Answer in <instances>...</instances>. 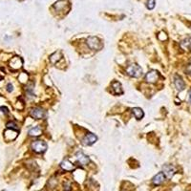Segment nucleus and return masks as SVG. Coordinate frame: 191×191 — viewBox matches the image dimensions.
<instances>
[{"instance_id":"nucleus-1","label":"nucleus","mask_w":191,"mask_h":191,"mask_svg":"<svg viewBox=\"0 0 191 191\" xmlns=\"http://www.w3.org/2000/svg\"><path fill=\"white\" fill-rule=\"evenodd\" d=\"M126 73L128 76H132V77H140L142 75V69L141 66H139V65L132 64L127 67Z\"/></svg>"},{"instance_id":"nucleus-2","label":"nucleus","mask_w":191,"mask_h":191,"mask_svg":"<svg viewBox=\"0 0 191 191\" xmlns=\"http://www.w3.org/2000/svg\"><path fill=\"white\" fill-rule=\"evenodd\" d=\"M87 44L92 50H95V51H99L102 48V43H101V41L96 37H89L87 39Z\"/></svg>"},{"instance_id":"nucleus-3","label":"nucleus","mask_w":191,"mask_h":191,"mask_svg":"<svg viewBox=\"0 0 191 191\" xmlns=\"http://www.w3.org/2000/svg\"><path fill=\"white\" fill-rule=\"evenodd\" d=\"M32 149L35 153H44L47 149V144L42 141H35L32 143Z\"/></svg>"},{"instance_id":"nucleus-4","label":"nucleus","mask_w":191,"mask_h":191,"mask_svg":"<svg viewBox=\"0 0 191 191\" xmlns=\"http://www.w3.org/2000/svg\"><path fill=\"white\" fill-rule=\"evenodd\" d=\"M30 116L35 119H41L46 116V113L40 107H34V108L30 111Z\"/></svg>"},{"instance_id":"nucleus-5","label":"nucleus","mask_w":191,"mask_h":191,"mask_svg":"<svg viewBox=\"0 0 191 191\" xmlns=\"http://www.w3.org/2000/svg\"><path fill=\"white\" fill-rule=\"evenodd\" d=\"M159 77H160V75L158 73V71L151 70V71H149L148 73L146 74L145 80L148 83H155V82H157V80L159 79Z\"/></svg>"},{"instance_id":"nucleus-6","label":"nucleus","mask_w":191,"mask_h":191,"mask_svg":"<svg viewBox=\"0 0 191 191\" xmlns=\"http://www.w3.org/2000/svg\"><path fill=\"white\" fill-rule=\"evenodd\" d=\"M163 173L164 174L165 178L171 179L176 173V168L172 164H165L163 167Z\"/></svg>"},{"instance_id":"nucleus-7","label":"nucleus","mask_w":191,"mask_h":191,"mask_svg":"<svg viewBox=\"0 0 191 191\" xmlns=\"http://www.w3.org/2000/svg\"><path fill=\"white\" fill-rule=\"evenodd\" d=\"M98 140V137L96 136L95 134H92V133H89L87 134L84 138H83L82 140V143L84 145H92L93 143H95L96 141H97Z\"/></svg>"},{"instance_id":"nucleus-8","label":"nucleus","mask_w":191,"mask_h":191,"mask_svg":"<svg viewBox=\"0 0 191 191\" xmlns=\"http://www.w3.org/2000/svg\"><path fill=\"white\" fill-rule=\"evenodd\" d=\"M174 85L178 91H183L186 88V83H184L183 79L179 75L174 76Z\"/></svg>"},{"instance_id":"nucleus-9","label":"nucleus","mask_w":191,"mask_h":191,"mask_svg":"<svg viewBox=\"0 0 191 191\" xmlns=\"http://www.w3.org/2000/svg\"><path fill=\"white\" fill-rule=\"evenodd\" d=\"M76 157L77 162H79L82 165H86V164H88L89 163H90V159H89V157H87L84 153H82L80 151L76 153Z\"/></svg>"},{"instance_id":"nucleus-10","label":"nucleus","mask_w":191,"mask_h":191,"mask_svg":"<svg viewBox=\"0 0 191 191\" xmlns=\"http://www.w3.org/2000/svg\"><path fill=\"white\" fill-rule=\"evenodd\" d=\"M165 181V176L163 172L158 173L157 175H155L152 179V183L154 186H160L163 182Z\"/></svg>"},{"instance_id":"nucleus-11","label":"nucleus","mask_w":191,"mask_h":191,"mask_svg":"<svg viewBox=\"0 0 191 191\" xmlns=\"http://www.w3.org/2000/svg\"><path fill=\"white\" fill-rule=\"evenodd\" d=\"M22 66V59L18 57H15L11 59L10 61V67L14 70H17L19 69Z\"/></svg>"},{"instance_id":"nucleus-12","label":"nucleus","mask_w":191,"mask_h":191,"mask_svg":"<svg viewBox=\"0 0 191 191\" xmlns=\"http://www.w3.org/2000/svg\"><path fill=\"white\" fill-rule=\"evenodd\" d=\"M60 167L65 171H72L75 169V165L72 163L69 160H64L60 163Z\"/></svg>"},{"instance_id":"nucleus-13","label":"nucleus","mask_w":191,"mask_h":191,"mask_svg":"<svg viewBox=\"0 0 191 191\" xmlns=\"http://www.w3.org/2000/svg\"><path fill=\"white\" fill-rule=\"evenodd\" d=\"M67 3H68L67 0H59V1H57V2H56L55 4H53V8H55L56 11H61L63 8L66 7Z\"/></svg>"},{"instance_id":"nucleus-14","label":"nucleus","mask_w":191,"mask_h":191,"mask_svg":"<svg viewBox=\"0 0 191 191\" xmlns=\"http://www.w3.org/2000/svg\"><path fill=\"white\" fill-rule=\"evenodd\" d=\"M41 134H42V129H41L40 127H38V126L33 127V128H31L29 130V135L32 136V137H38Z\"/></svg>"},{"instance_id":"nucleus-15","label":"nucleus","mask_w":191,"mask_h":191,"mask_svg":"<svg viewBox=\"0 0 191 191\" xmlns=\"http://www.w3.org/2000/svg\"><path fill=\"white\" fill-rule=\"evenodd\" d=\"M112 87H113V91H114V94L116 95H119L122 94V88H121V84L118 81H115L112 83Z\"/></svg>"},{"instance_id":"nucleus-16","label":"nucleus","mask_w":191,"mask_h":191,"mask_svg":"<svg viewBox=\"0 0 191 191\" xmlns=\"http://www.w3.org/2000/svg\"><path fill=\"white\" fill-rule=\"evenodd\" d=\"M132 112H133V114H134V116H135V118H137V119H141V118H142V117H143V111L141 109V108H139V107H136V108H133V110H132Z\"/></svg>"},{"instance_id":"nucleus-17","label":"nucleus","mask_w":191,"mask_h":191,"mask_svg":"<svg viewBox=\"0 0 191 191\" xmlns=\"http://www.w3.org/2000/svg\"><path fill=\"white\" fill-rule=\"evenodd\" d=\"M60 57H61L60 52H56V53H53V55L51 56L50 60H51L52 63H57V61L59 60V59H60Z\"/></svg>"},{"instance_id":"nucleus-18","label":"nucleus","mask_w":191,"mask_h":191,"mask_svg":"<svg viewBox=\"0 0 191 191\" xmlns=\"http://www.w3.org/2000/svg\"><path fill=\"white\" fill-rule=\"evenodd\" d=\"M155 4H156L155 0H148L146 2V7L148 10H153L155 8Z\"/></svg>"},{"instance_id":"nucleus-19","label":"nucleus","mask_w":191,"mask_h":191,"mask_svg":"<svg viewBox=\"0 0 191 191\" xmlns=\"http://www.w3.org/2000/svg\"><path fill=\"white\" fill-rule=\"evenodd\" d=\"M7 127H8L9 129H17L16 124H15V122H13V121L8 122V123H7Z\"/></svg>"},{"instance_id":"nucleus-20","label":"nucleus","mask_w":191,"mask_h":191,"mask_svg":"<svg viewBox=\"0 0 191 191\" xmlns=\"http://www.w3.org/2000/svg\"><path fill=\"white\" fill-rule=\"evenodd\" d=\"M13 90H14L13 84H11V83H9V84L7 85V91L11 93V92H13Z\"/></svg>"},{"instance_id":"nucleus-21","label":"nucleus","mask_w":191,"mask_h":191,"mask_svg":"<svg viewBox=\"0 0 191 191\" xmlns=\"http://www.w3.org/2000/svg\"><path fill=\"white\" fill-rule=\"evenodd\" d=\"M64 190L65 191H71V186H70V183H66L64 184Z\"/></svg>"},{"instance_id":"nucleus-22","label":"nucleus","mask_w":191,"mask_h":191,"mask_svg":"<svg viewBox=\"0 0 191 191\" xmlns=\"http://www.w3.org/2000/svg\"><path fill=\"white\" fill-rule=\"evenodd\" d=\"M186 73H187L188 75H190V76H191V64H190V65H188V66L186 67Z\"/></svg>"},{"instance_id":"nucleus-23","label":"nucleus","mask_w":191,"mask_h":191,"mask_svg":"<svg viewBox=\"0 0 191 191\" xmlns=\"http://www.w3.org/2000/svg\"><path fill=\"white\" fill-rule=\"evenodd\" d=\"M0 110H3L2 112L4 113V114H8V109L6 108V107H1V108H0Z\"/></svg>"},{"instance_id":"nucleus-24","label":"nucleus","mask_w":191,"mask_h":191,"mask_svg":"<svg viewBox=\"0 0 191 191\" xmlns=\"http://www.w3.org/2000/svg\"><path fill=\"white\" fill-rule=\"evenodd\" d=\"M189 101L191 102V90H190V92H189Z\"/></svg>"},{"instance_id":"nucleus-25","label":"nucleus","mask_w":191,"mask_h":191,"mask_svg":"<svg viewBox=\"0 0 191 191\" xmlns=\"http://www.w3.org/2000/svg\"><path fill=\"white\" fill-rule=\"evenodd\" d=\"M190 50H191V46H190Z\"/></svg>"}]
</instances>
